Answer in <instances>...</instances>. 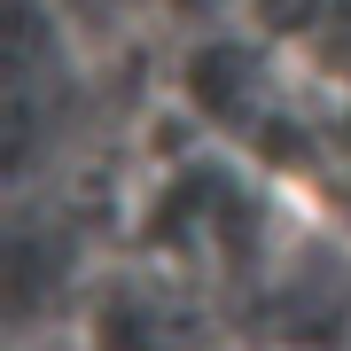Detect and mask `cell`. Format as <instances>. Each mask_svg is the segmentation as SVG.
Returning a JSON list of instances; mask_svg holds the SVG:
<instances>
[]
</instances>
